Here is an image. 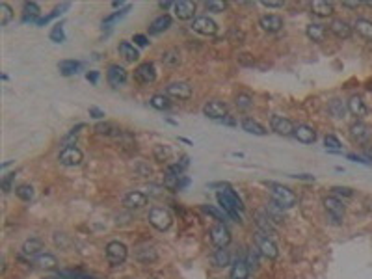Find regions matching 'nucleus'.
Segmentation results:
<instances>
[{
  "label": "nucleus",
  "mask_w": 372,
  "mask_h": 279,
  "mask_svg": "<svg viewBox=\"0 0 372 279\" xmlns=\"http://www.w3.org/2000/svg\"><path fill=\"white\" fill-rule=\"evenodd\" d=\"M216 199H218V203H220V207L227 212V216L233 218L235 222H242L239 210H244V205H242V199L237 195L235 190H231V188L220 190L216 194Z\"/></svg>",
  "instance_id": "obj_1"
},
{
  "label": "nucleus",
  "mask_w": 372,
  "mask_h": 279,
  "mask_svg": "<svg viewBox=\"0 0 372 279\" xmlns=\"http://www.w3.org/2000/svg\"><path fill=\"white\" fill-rule=\"evenodd\" d=\"M270 188H272V190H270L272 199H274L275 205H279L281 209H290V207H294L296 203H298V197H296V194L290 188H287V186L272 182V184H270Z\"/></svg>",
  "instance_id": "obj_2"
},
{
  "label": "nucleus",
  "mask_w": 372,
  "mask_h": 279,
  "mask_svg": "<svg viewBox=\"0 0 372 279\" xmlns=\"http://www.w3.org/2000/svg\"><path fill=\"white\" fill-rule=\"evenodd\" d=\"M106 261H108V265L110 266H121L125 265L126 257H128V250H126V246L123 244V242H120V240H112V242H108L106 244Z\"/></svg>",
  "instance_id": "obj_3"
},
{
  "label": "nucleus",
  "mask_w": 372,
  "mask_h": 279,
  "mask_svg": "<svg viewBox=\"0 0 372 279\" xmlns=\"http://www.w3.org/2000/svg\"><path fill=\"white\" fill-rule=\"evenodd\" d=\"M149 223L156 231H168L173 223V216L166 207H153L149 210Z\"/></svg>",
  "instance_id": "obj_4"
},
{
  "label": "nucleus",
  "mask_w": 372,
  "mask_h": 279,
  "mask_svg": "<svg viewBox=\"0 0 372 279\" xmlns=\"http://www.w3.org/2000/svg\"><path fill=\"white\" fill-rule=\"evenodd\" d=\"M255 246H257V251H259L262 257L270 259V261H275L279 257V250H277V244H275L272 238L264 235V233H257L255 235Z\"/></svg>",
  "instance_id": "obj_5"
},
{
  "label": "nucleus",
  "mask_w": 372,
  "mask_h": 279,
  "mask_svg": "<svg viewBox=\"0 0 372 279\" xmlns=\"http://www.w3.org/2000/svg\"><path fill=\"white\" fill-rule=\"evenodd\" d=\"M324 209H326V212H328V216H330L331 223H335V225H341L343 223V218H344V203L339 199L337 195H330V197H326L324 199Z\"/></svg>",
  "instance_id": "obj_6"
},
{
  "label": "nucleus",
  "mask_w": 372,
  "mask_h": 279,
  "mask_svg": "<svg viewBox=\"0 0 372 279\" xmlns=\"http://www.w3.org/2000/svg\"><path fill=\"white\" fill-rule=\"evenodd\" d=\"M58 160L62 166H67V167H75V166H80L82 160H84V154L82 151L75 145H67L62 149V153L58 156Z\"/></svg>",
  "instance_id": "obj_7"
},
{
  "label": "nucleus",
  "mask_w": 372,
  "mask_h": 279,
  "mask_svg": "<svg viewBox=\"0 0 372 279\" xmlns=\"http://www.w3.org/2000/svg\"><path fill=\"white\" fill-rule=\"evenodd\" d=\"M134 80H136L138 84H141V86H149V84H153L156 80L155 65H153L151 62L140 63V65L136 67V71H134Z\"/></svg>",
  "instance_id": "obj_8"
},
{
  "label": "nucleus",
  "mask_w": 372,
  "mask_h": 279,
  "mask_svg": "<svg viewBox=\"0 0 372 279\" xmlns=\"http://www.w3.org/2000/svg\"><path fill=\"white\" fill-rule=\"evenodd\" d=\"M211 242L214 248H227L231 244V231L227 229L225 223H216L211 229Z\"/></svg>",
  "instance_id": "obj_9"
},
{
  "label": "nucleus",
  "mask_w": 372,
  "mask_h": 279,
  "mask_svg": "<svg viewBox=\"0 0 372 279\" xmlns=\"http://www.w3.org/2000/svg\"><path fill=\"white\" fill-rule=\"evenodd\" d=\"M106 80H108V84L112 86V88H121V86H125L126 80H128V75H126L125 67H121V65H118V63H112L110 67H108V71H106Z\"/></svg>",
  "instance_id": "obj_10"
},
{
  "label": "nucleus",
  "mask_w": 372,
  "mask_h": 279,
  "mask_svg": "<svg viewBox=\"0 0 372 279\" xmlns=\"http://www.w3.org/2000/svg\"><path fill=\"white\" fill-rule=\"evenodd\" d=\"M270 127L275 134L279 136H294V123L290 119L283 118V116H272L270 119Z\"/></svg>",
  "instance_id": "obj_11"
},
{
  "label": "nucleus",
  "mask_w": 372,
  "mask_h": 279,
  "mask_svg": "<svg viewBox=\"0 0 372 279\" xmlns=\"http://www.w3.org/2000/svg\"><path fill=\"white\" fill-rule=\"evenodd\" d=\"M192 30L201 35H216L218 24L212 21L211 17L203 15V17H196V19L192 21Z\"/></svg>",
  "instance_id": "obj_12"
},
{
  "label": "nucleus",
  "mask_w": 372,
  "mask_h": 279,
  "mask_svg": "<svg viewBox=\"0 0 372 279\" xmlns=\"http://www.w3.org/2000/svg\"><path fill=\"white\" fill-rule=\"evenodd\" d=\"M166 95L171 99L186 101L192 97V86L188 82H171L166 86Z\"/></svg>",
  "instance_id": "obj_13"
},
{
  "label": "nucleus",
  "mask_w": 372,
  "mask_h": 279,
  "mask_svg": "<svg viewBox=\"0 0 372 279\" xmlns=\"http://www.w3.org/2000/svg\"><path fill=\"white\" fill-rule=\"evenodd\" d=\"M203 114L209 119L222 121V119L227 118V105L222 103V101H209V103L203 106Z\"/></svg>",
  "instance_id": "obj_14"
},
{
  "label": "nucleus",
  "mask_w": 372,
  "mask_h": 279,
  "mask_svg": "<svg viewBox=\"0 0 372 279\" xmlns=\"http://www.w3.org/2000/svg\"><path fill=\"white\" fill-rule=\"evenodd\" d=\"M173 11L179 21H190L194 19V13H196V4L190 0H179L173 4Z\"/></svg>",
  "instance_id": "obj_15"
},
{
  "label": "nucleus",
  "mask_w": 372,
  "mask_h": 279,
  "mask_svg": "<svg viewBox=\"0 0 372 279\" xmlns=\"http://www.w3.org/2000/svg\"><path fill=\"white\" fill-rule=\"evenodd\" d=\"M123 205H125V209H128V210H138L147 205V195L143 194V192L132 190V192H128V194L123 197Z\"/></svg>",
  "instance_id": "obj_16"
},
{
  "label": "nucleus",
  "mask_w": 372,
  "mask_h": 279,
  "mask_svg": "<svg viewBox=\"0 0 372 279\" xmlns=\"http://www.w3.org/2000/svg\"><path fill=\"white\" fill-rule=\"evenodd\" d=\"M259 26L262 28L264 32H268V34H275V32H279L281 28H283V19H281L279 15H274V13L262 15L259 19Z\"/></svg>",
  "instance_id": "obj_17"
},
{
  "label": "nucleus",
  "mask_w": 372,
  "mask_h": 279,
  "mask_svg": "<svg viewBox=\"0 0 372 279\" xmlns=\"http://www.w3.org/2000/svg\"><path fill=\"white\" fill-rule=\"evenodd\" d=\"M294 138L298 140L300 143H305V145H309V143H315L316 131L313 129V127H309V125H298L294 129Z\"/></svg>",
  "instance_id": "obj_18"
},
{
  "label": "nucleus",
  "mask_w": 372,
  "mask_h": 279,
  "mask_svg": "<svg viewBox=\"0 0 372 279\" xmlns=\"http://www.w3.org/2000/svg\"><path fill=\"white\" fill-rule=\"evenodd\" d=\"M330 30L333 32L335 37H339V39H348V37H352V30H354V28L344 21V19H333L330 24Z\"/></svg>",
  "instance_id": "obj_19"
},
{
  "label": "nucleus",
  "mask_w": 372,
  "mask_h": 279,
  "mask_svg": "<svg viewBox=\"0 0 372 279\" xmlns=\"http://www.w3.org/2000/svg\"><path fill=\"white\" fill-rule=\"evenodd\" d=\"M350 136L354 141H358V143H365V141H369V138H371V129H369L365 123L356 121V123L350 127Z\"/></svg>",
  "instance_id": "obj_20"
},
{
  "label": "nucleus",
  "mask_w": 372,
  "mask_h": 279,
  "mask_svg": "<svg viewBox=\"0 0 372 279\" xmlns=\"http://www.w3.org/2000/svg\"><path fill=\"white\" fill-rule=\"evenodd\" d=\"M240 125H242V131H246L248 134H253V136H266L268 134L266 129L260 125L259 121H255L251 118H244Z\"/></svg>",
  "instance_id": "obj_21"
},
{
  "label": "nucleus",
  "mask_w": 372,
  "mask_h": 279,
  "mask_svg": "<svg viewBox=\"0 0 372 279\" xmlns=\"http://www.w3.org/2000/svg\"><path fill=\"white\" fill-rule=\"evenodd\" d=\"M169 26H171V17H169L168 13H164V15H160V17H156L155 21L149 24V34L151 35L162 34V32H166Z\"/></svg>",
  "instance_id": "obj_22"
},
{
  "label": "nucleus",
  "mask_w": 372,
  "mask_h": 279,
  "mask_svg": "<svg viewBox=\"0 0 372 279\" xmlns=\"http://www.w3.org/2000/svg\"><path fill=\"white\" fill-rule=\"evenodd\" d=\"M305 34H307V37L313 39L315 43H322L324 39H326V35H328V30H326V26L318 24V22H311V24H307V28H305Z\"/></svg>",
  "instance_id": "obj_23"
},
{
  "label": "nucleus",
  "mask_w": 372,
  "mask_h": 279,
  "mask_svg": "<svg viewBox=\"0 0 372 279\" xmlns=\"http://www.w3.org/2000/svg\"><path fill=\"white\" fill-rule=\"evenodd\" d=\"M354 30L358 32L365 41H369V43H372V21H369V19H358V21L354 22Z\"/></svg>",
  "instance_id": "obj_24"
},
{
  "label": "nucleus",
  "mask_w": 372,
  "mask_h": 279,
  "mask_svg": "<svg viewBox=\"0 0 372 279\" xmlns=\"http://www.w3.org/2000/svg\"><path fill=\"white\" fill-rule=\"evenodd\" d=\"M118 49H120V54L125 58L126 62L134 63V62H138V60H140V52H138V49H136L130 41H121Z\"/></svg>",
  "instance_id": "obj_25"
},
{
  "label": "nucleus",
  "mask_w": 372,
  "mask_h": 279,
  "mask_svg": "<svg viewBox=\"0 0 372 279\" xmlns=\"http://www.w3.org/2000/svg\"><path fill=\"white\" fill-rule=\"evenodd\" d=\"M231 279H249V266H248L246 261H235L231 265V272H229Z\"/></svg>",
  "instance_id": "obj_26"
},
{
  "label": "nucleus",
  "mask_w": 372,
  "mask_h": 279,
  "mask_svg": "<svg viewBox=\"0 0 372 279\" xmlns=\"http://www.w3.org/2000/svg\"><path fill=\"white\" fill-rule=\"evenodd\" d=\"M348 112L350 114H354L356 118H365L367 112H369V108H367L365 101L361 97H358V95H354V97L348 101Z\"/></svg>",
  "instance_id": "obj_27"
},
{
  "label": "nucleus",
  "mask_w": 372,
  "mask_h": 279,
  "mask_svg": "<svg viewBox=\"0 0 372 279\" xmlns=\"http://www.w3.org/2000/svg\"><path fill=\"white\" fill-rule=\"evenodd\" d=\"M39 13H41V9H39V6L35 4V2H24V6H22V22H37L39 19Z\"/></svg>",
  "instance_id": "obj_28"
},
{
  "label": "nucleus",
  "mask_w": 372,
  "mask_h": 279,
  "mask_svg": "<svg viewBox=\"0 0 372 279\" xmlns=\"http://www.w3.org/2000/svg\"><path fill=\"white\" fill-rule=\"evenodd\" d=\"M212 265L218 268H225L231 265V253L227 248H216V251L212 253Z\"/></svg>",
  "instance_id": "obj_29"
},
{
  "label": "nucleus",
  "mask_w": 372,
  "mask_h": 279,
  "mask_svg": "<svg viewBox=\"0 0 372 279\" xmlns=\"http://www.w3.org/2000/svg\"><path fill=\"white\" fill-rule=\"evenodd\" d=\"M43 251V242L39 238H30L22 244V255L26 257H37Z\"/></svg>",
  "instance_id": "obj_30"
},
{
  "label": "nucleus",
  "mask_w": 372,
  "mask_h": 279,
  "mask_svg": "<svg viewBox=\"0 0 372 279\" xmlns=\"http://www.w3.org/2000/svg\"><path fill=\"white\" fill-rule=\"evenodd\" d=\"M311 11L316 15V17H330L333 13V2H322V0H316L311 4Z\"/></svg>",
  "instance_id": "obj_31"
},
{
  "label": "nucleus",
  "mask_w": 372,
  "mask_h": 279,
  "mask_svg": "<svg viewBox=\"0 0 372 279\" xmlns=\"http://www.w3.org/2000/svg\"><path fill=\"white\" fill-rule=\"evenodd\" d=\"M80 67H82V63L78 62V60H62V62L58 63V69H60V73H62L63 77L77 75Z\"/></svg>",
  "instance_id": "obj_32"
},
{
  "label": "nucleus",
  "mask_w": 372,
  "mask_h": 279,
  "mask_svg": "<svg viewBox=\"0 0 372 279\" xmlns=\"http://www.w3.org/2000/svg\"><path fill=\"white\" fill-rule=\"evenodd\" d=\"M35 263L39 265V268H43V270H54L58 265V259L52 255V253H39L37 257H35Z\"/></svg>",
  "instance_id": "obj_33"
},
{
  "label": "nucleus",
  "mask_w": 372,
  "mask_h": 279,
  "mask_svg": "<svg viewBox=\"0 0 372 279\" xmlns=\"http://www.w3.org/2000/svg\"><path fill=\"white\" fill-rule=\"evenodd\" d=\"M162 63L168 65V67H177L181 63V52L177 49H169L162 54Z\"/></svg>",
  "instance_id": "obj_34"
},
{
  "label": "nucleus",
  "mask_w": 372,
  "mask_h": 279,
  "mask_svg": "<svg viewBox=\"0 0 372 279\" xmlns=\"http://www.w3.org/2000/svg\"><path fill=\"white\" fill-rule=\"evenodd\" d=\"M328 110L331 112L333 118H344L346 112H348V105H344L341 99H333L330 105H328Z\"/></svg>",
  "instance_id": "obj_35"
},
{
  "label": "nucleus",
  "mask_w": 372,
  "mask_h": 279,
  "mask_svg": "<svg viewBox=\"0 0 372 279\" xmlns=\"http://www.w3.org/2000/svg\"><path fill=\"white\" fill-rule=\"evenodd\" d=\"M130 9H132L130 6H125V7H121L120 11H114L112 15L105 17V19H103V28H112L114 22H118L120 19H123V17H125V15L130 11Z\"/></svg>",
  "instance_id": "obj_36"
},
{
  "label": "nucleus",
  "mask_w": 372,
  "mask_h": 279,
  "mask_svg": "<svg viewBox=\"0 0 372 279\" xmlns=\"http://www.w3.org/2000/svg\"><path fill=\"white\" fill-rule=\"evenodd\" d=\"M149 103H151V106H153V108H156V110H168L169 106H171L168 95H162V93H156V95H153Z\"/></svg>",
  "instance_id": "obj_37"
},
{
  "label": "nucleus",
  "mask_w": 372,
  "mask_h": 279,
  "mask_svg": "<svg viewBox=\"0 0 372 279\" xmlns=\"http://www.w3.org/2000/svg\"><path fill=\"white\" fill-rule=\"evenodd\" d=\"M15 194H17V197H19L21 201H32V199H34V188H32L30 184H19V186L15 188Z\"/></svg>",
  "instance_id": "obj_38"
},
{
  "label": "nucleus",
  "mask_w": 372,
  "mask_h": 279,
  "mask_svg": "<svg viewBox=\"0 0 372 279\" xmlns=\"http://www.w3.org/2000/svg\"><path fill=\"white\" fill-rule=\"evenodd\" d=\"M11 19H13V9L9 7V4L2 2L0 4V26H7Z\"/></svg>",
  "instance_id": "obj_39"
},
{
  "label": "nucleus",
  "mask_w": 372,
  "mask_h": 279,
  "mask_svg": "<svg viewBox=\"0 0 372 279\" xmlns=\"http://www.w3.org/2000/svg\"><path fill=\"white\" fill-rule=\"evenodd\" d=\"M235 105H237L239 110H249V108L253 106L251 95H249V93H239L237 99H235Z\"/></svg>",
  "instance_id": "obj_40"
},
{
  "label": "nucleus",
  "mask_w": 372,
  "mask_h": 279,
  "mask_svg": "<svg viewBox=\"0 0 372 279\" xmlns=\"http://www.w3.org/2000/svg\"><path fill=\"white\" fill-rule=\"evenodd\" d=\"M257 225H259L260 233H264V235H274V225H272V222H270V218H268V214H257Z\"/></svg>",
  "instance_id": "obj_41"
},
{
  "label": "nucleus",
  "mask_w": 372,
  "mask_h": 279,
  "mask_svg": "<svg viewBox=\"0 0 372 279\" xmlns=\"http://www.w3.org/2000/svg\"><path fill=\"white\" fill-rule=\"evenodd\" d=\"M201 210H203L205 214H209V216L214 218L218 223H225V222H227V216H225L224 212H220V210H218L216 207H212V205H203V207H201Z\"/></svg>",
  "instance_id": "obj_42"
},
{
  "label": "nucleus",
  "mask_w": 372,
  "mask_h": 279,
  "mask_svg": "<svg viewBox=\"0 0 372 279\" xmlns=\"http://www.w3.org/2000/svg\"><path fill=\"white\" fill-rule=\"evenodd\" d=\"M95 131L99 134H105V136H118L121 133L120 129L112 123H99V125H95Z\"/></svg>",
  "instance_id": "obj_43"
},
{
  "label": "nucleus",
  "mask_w": 372,
  "mask_h": 279,
  "mask_svg": "<svg viewBox=\"0 0 372 279\" xmlns=\"http://www.w3.org/2000/svg\"><path fill=\"white\" fill-rule=\"evenodd\" d=\"M54 279H95L88 274H82V272H73V270H62L58 272V276H54Z\"/></svg>",
  "instance_id": "obj_44"
},
{
  "label": "nucleus",
  "mask_w": 372,
  "mask_h": 279,
  "mask_svg": "<svg viewBox=\"0 0 372 279\" xmlns=\"http://www.w3.org/2000/svg\"><path fill=\"white\" fill-rule=\"evenodd\" d=\"M205 7L212 11V13H222L227 9V2H222V0H207L205 2Z\"/></svg>",
  "instance_id": "obj_45"
},
{
  "label": "nucleus",
  "mask_w": 372,
  "mask_h": 279,
  "mask_svg": "<svg viewBox=\"0 0 372 279\" xmlns=\"http://www.w3.org/2000/svg\"><path fill=\"white\" fill-rule=\"evenodd\" d=\"M324 145H326V149H328V151H341V149H343V145H341L339 138H337V136H333V134H328V136L324 138Z\"/></svg>",
  "instance_id": "obj_46"
},
{
  "label": "nucleus",
  "mask_w": 372,
  "mask_h": 279,
  "mask_svg": "<svg viewBox=\"0 0 372 279\" xmlns=\"http://www.w3.org/2000/svg\"><path fill=\"white\" fill-rule=\"evenodd\" d=\"M50 41L54 43H63L65 41V32H63V24H56L50 30Z\"/></svg>",
  "instance_id": "obj_47"
},
{
  "label": "nucleus",
  "mask_w": 372,
  "mask_h": 279,
  "mask_svg": "<svg viewBox=\"0 0 372 279\" xmlns=\"http://www.w3.org/2000/svg\"><path fill=\"white\" fill-rule=\"evenodd\" d=\"M169 156H171V151H169L168 145H156L155 147V158L158 162H164L168 160Z\"/></svg>",
  "instance_id": "obj_48"
},
{
  "label": "nucleus",
  "mask_w": 372,
  "mask_h": 279,
  "mask_svg": "<svg viewBox=\"0 0 372 279\" xmlns=\"http://www.w3.org/2000/svg\"><path fill=\"white\" fill-rule=\"evenodd\" d=\"M333 194L343 195V197H352V195H354V190L346 188V186H333Z\"/></svg>",
  "instance_id": "obj_49"
},
{
  "label": "nucleus",
  "mask_w": 372,
  "mask_h": 279,
  "mask_svg": "<svg viewBox=\"0 0 372 279\" xmlns=\"http://www.w3.org/2000/svg\"><path fill=\"white\" fill-rule=\"evenodd\" d=\"M13 177H15V173H9V175H6V177L2 179V190H4L6 194L11 190V181H13Z\"/></svg>",
  "instance_id": "obj_50"
},
{
  "label": "nucleus",
  "mask_w": 372,
  "mask_h": 279,
  "mask_svg": "<svg viewBox=\"0 0 372 279\" xmlns=\"http://www.w3.org/2000/svg\"><path fill=\"white\" fill-rule=\"evenodd\" d=\"M132 41L136 43L138 47H147V45H149V39L145 37V35H141V34H136V35H134Z\"/></svg>",
  "instance_id": "obj_51"
},
{
  "label": "nucleus",
  "mask_w": 372,
  "mask_h": 279,
  "mask_svg": "<svg viewBox=\"0 0 372 279\" xmlns=\"http://www.w3.org/2000/svg\"><path fill=\"white\" fill-rule=\"evenodd\" d=\"M90 116L93 119H103L105 118V112L101 110V108H97V106H90Z\"/></svg>",
  "instance_id": "obj_52"
},
{
  "label": "nucleus",
  "mask_w": 372,
  "mask_h": 279,
  "mask_svg": "<svg viewBox=\"0 0 372 279\" xmlns=\"http://www.w3.org/2000/svg\"><path fill=\"white\" fill-rule=\"evenodd\" d=\"M264 7H283L285 6V2H274V0H262L260 2Z\"/></svg>",
  "instance_id": "obj_53"
},
{
  "label": "nucleus",
  "mask_w": 372,
  "mask_h": 279,
  "mask_svg": "<svg viewBox=\"0 0 372 279\" xmlns=\"http://www.w3.org/2000/svg\"><path fill=\"white\" fill-rule=\"evenodd\" d=\"M348 158H350L352 162H359V164H365V166H371V162L365 160V158H361V156H358V154H348Z\"/></svg>",
  "instance_id": "obj_54"
},
{
  "label": "nucleus",
  "mask_w": 372,
  "mask_h": 279,
  "mask_svg": "<svg viewBox=\"0 0 372 279\" xmlns=\"http://www.w3.org/2000/svg\"><path fill=\"white\" fill-rule=\"evenodd\" d=\"M248 266L249 268H257V255H255V251H249V261H248Z\"/></svg>",
  "instance_id": "obj_55"
},
{
  "label": "nucleus",
  "mask_w": 372,
  "mask_h": 279,
  "mask_svg": "<svg viewBox=\"0 0 372 279\" xmlns=\"http://www.w3.org/2000/svg\"><path fill=\"white\" fill-rule=\"evenodd\" d=\"M86 78H88L90 82L97 84V80H99V73H97V71H92V73H88V75H86Z\"/></svg>",
  "instance_id": "obj_56"
},
{
  "label": "nucleus",
  "mask_w": 372,
  "mask_h": 279,
  "mask_svg": "<svg viewBox=\"0 0 372 279\" xmlns=\"http://www.w3.org/2000/svg\"><path fill=\"white\" fill-rule=\"evenodd\" d=\"M290 177H294V179H302V181H315V177H313V175H307V173H303V175H290Z\"/></svg>",
  "instance_id": "obj_57"
},
{
  "label": "nucleus",
  "mask_w": 372,
  "mask_h": 279,
  "mask_svg": "<svg viewBox=\"0 0 372 279\" xmlns=\"http://www.w3.org/2000/svg\"><path fill=\"white\" fill-rule=\"evenodd\" d=\"M173 4H175V2H158V6H160L162 9H169V7H173Z\"/></svg>",
  "instance_id": "obj_58"
},
{
  "label": "nucleus",
  "mask_w": 372,
  "mask_h": 279,
  "mask_svg": "<svg viewBox=\"0 0 372 279\" xmlns=\"http://www.w3.org/2000/svg\"><path fill=\"white\" fill-rule=\"evenodd\" d=\"M361 2H343V6H346V7H358Z\"/></svg>",
  "instance_id": "obj_59"
},
{
  "label": "nucleus",
  "mask_w": 372,
  "mask_h": 279,
  "mask_svg": "<svg viewBox=\"0 0 372 279\" xmlns=\"http://www.w3.org/2000/svg\"><path fill=\"white\" fill-rule=\"evenodd\" d=\"M365 154H367V156H371V158H372V151H371V149H367V151H365Z\"/></svg>",
  "instance_id": "obj_60"
}]
</instances>
